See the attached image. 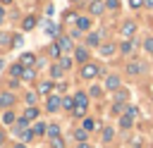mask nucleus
I'll return each instance as SVG.
<instances>
[{"instance_id":"f257e3e1","label":"nucleus","mask_w":153,"mask_h":148,"mask_svg":"<svg viewBox=\"0 0 153 148\" xmlns=\"http://www.w3.org/2000/svg\"><path fill=\"white\" fill-rule=\"evenodd\" d=\"M96 74H100V69H98L96 64H91V62H86V64L81 67V76H84V79H93Z\"/></svg>"},{"instance_id":"f03ea898","label":"nucleus","mask_w":153,"mask_h":148,"mask_svg":"<svg viewBox=\"0 0 153 148\" xmlns=\"http://www.w3.org/2000/svg\"><path fill=\"white\" fill-rule=\"evenodd\" d=\"M105 88H108V91H115V88H120V76H117V74H110V76L105 79Z\"/></svg>"},{"instance_id":"7ed1b4c3","label":"nucleus","mask_w":153,"mask_h":148,"mask_svg":"<svg viewBox=\"0 0 153 148\" xmlns=\"http://www.w3.org/2000/svg\"><path fill=\"white\" fill-rule=\"evenodd\" d=\"M62 105V100L57 98V95H50L48 98V103H45V107H48V112H57V107Z\"/></svg>"},{"instance_id":"20e7f679","label":"nucleus","mask_w":153,"mask_h":148,"mask_svg":"<svg viewBox=\"0 0 153 148\" xmlns=\"http://www.w3.org/2000/svg\"><path fill=\"white\" fill-rule=\"evenodd\" d=\"M122 33H124L127 38H131V36L136 33V24H134V21H124V26H122Z\"/></svg>"},{"instance_id":"39448f33","label":"nucleus","mask_w":153,"mask_h":148,"mask_svg":"<svg viewBox=\"0 0 153 148\" xmlns=\"http://www.w3.org/2000/svg\"><path fill=\"white\" fill-rule=\"evenodd\" d=\"M33 62H36V57H33L31 53H24V55H22V67H29V69H31Z\"/></svg>"},{"instance_id":"423d86ee","label":"nucleus","mask_w":153,"mask_h":148,"mask_svg":"<svg viewBox=\"0 0 153 148\" xmlns=\"http://www.w3.org/2000/svg\"><path fill=\"white\" fill-rule=\"evenodd\" d=\"M115 53V45L112 43H105V45H100V55H105V57H110Z\"/></svg>"},{"instance_id":"0eeeda50","label":"nucleus","mask_w":153,"mask_h":148,"mask_svg":"<svg viewBox=\"0 0 153 148\" xmlns=\"http://www.w3.org/2000/svg\"><path fill=\"white\" fill-rule=\"evenodd\" d=\"M103 10H105V5H103V2H98V0H93V2H91V12H93V14H100Z\"/></svg>"},{"instance_id":"6e6552de","label":"nucleus","mask_w":153,"mask_h":148,"mask_svg":"<svg viewBox=\"0 0 153 148\" xmlns=\"http://www.w3.org/2000/svg\"><path fill=\"white\" fill-rule=\"evenodd\" d=\"M12 103H14V95L12 93H2L0 95V105H12Z\"/></svg>"},{"instance_id":"1a4fd4ad","label":"nucleus","mask_w":153,"mask_h":148,"mask_svg":"<svg viewBox=\"0 0 153 148\" xmlns=\"http://www.w3.org/2000/svg\"><path fill=\"white\" fill-rule=\"evenodd\" d=\"M74 55H76V60H79V62H86V57H88L86 48H76V53H74Z\"/></svg>"},{"instance_id":"9d476101","label":"nucleus","mask_w":153,"mask_h":148,"mask_svg":"<svg viewBox=\"0 0 153 148\" xmlns=\"http://www.w3.org/2000/svg\"><path fill=\"white\" fill-rule=\"evenodd\" d=\"M74 105L86 107V95H84V93H76V95H74Z\"/></svg>"},{"instance_id":"9b49d317","label":"nucleus","mask_w":153,"mask_h":148,"mask_svg":"<svg viewBox=\"0 0 153 148\" xmlns=\"http://www.w3.org/2000/svg\"><path fill=\"white\" fill-rule=\"evenodd\" d=\"M36 115H38V110H36V107H26L24 119H26V122H29V119H36Z\"/></svg>"},{"instance_id":"f8f14e48","label":"nucleus","mask_w":153,"mask_h":148,"mask_svg":"<svg viewBox=\"0 0 153 148\" xmlns=\"http://www.w3.org/2000/svg\"><path fill=\"white\" fill-rule=\"evenodd\" d=\"M76 26H79V29H88V26H91V19H88V17H81V19H76Z\"/></svg>"},{"instance_id":"ddd939ff","label":"nucleus","mask_w":153,"mask_h":148,"mask_svg":"<svg viewBox=\"0 0 153 148\" xmlns=\"http://www.w3.org/2000/svg\"><path fill=\"white\" fill-rule=\"evenodd\" d=\"M50 55H53V57H60V55H62V48H60V43H53V45H50Z\"/></svg>"},{"instance_id":"4468645a","label":"nucleus","mask_w":153,"mask_h":148,"mask_svg":"<svg viewBox=\"0 0 153 148\" xmlns=\"http://www.w3.org/2000/svg\"><path fill=\"white\" fill-rule=\"evenodd\" d=\"M10 72H12V76H24V72H26V69H24L22 64H14V67H12Z\"/></svg>"},{"instance_id":"2eb2a0df","label":"nucleus","mask_w":153,"mask_h":148,"mask_svg":"<svg viewBox=\"0 0 153 148\" xmlns=\"http://www.w3.org/2000/svg\"><path fill=\"white\" fill-rule=\"evenodd\" d=\"M14 131H17V134H19V131H26V119H24V117H19V119H17V127H14Z\"/></svg>"},{"instance_id":"dca6fc26","label":"nucleus","mask_w":153,"mask_h":148,"mask_svg":"<svg viewBox=\"0 0 153 148\" xmlns=\"http://www.w3.org/2000/svg\"><path fill=\"white\" fill-rule=\"evenodd\" d=\"M45 129H48V127H45V124H43V122H38V124H36V127H33V129H31V131H33V136H36V134H48V131H45Z\"/></svg>"},{"instance_id":"f3484780","label":"nucleus","mask_w":153,"mask_h":148,"mask_svg":"<svg viewBox=\"0 0 153 148\" xmlns=\"http://www.w3.org/2000/svg\"><path fill=\"white\" fill-rule=\"evenodd\" d=\"M127 72H129V74H139V72H141V64H139V62H131V64L127 67Z\"/></svg>"},{"instance_id":"a211bd4d","label":"nucleus","mask_w":153,"mask_h":148,"mask_svg":"<svg viewBox=\"0 0 153 148\" xmlns=\"http://www.w3.org/2000/svg\"><path fill=\"white\" fill-rule=\"evenodd\" d=\"M86 134H88V131H84V129H76V131H74V138L84 143V141H86Z\"/></svg>"},{"instance_id":"6ab92c4d","label":"nucleus","mask_w":153,"mask_h":148,"mask_svg":"<svg viewBox=\"0 0 153 148\" xmlns=\"http://www.w3.org/2000/svg\"><path fill=\"white\" fill-rule=\"evenodd\" d=\"M36 26V17H26L24 19V29H33Z\"/></svg>"},{"instance_id":"aec40b11","label":"nucleus","mask_w":153,"mask_h":148,"mask_svg":"<svg viewBox=\"0 0 153 148\" xmlns=\"http://www.w3.org/2000/svg\"><path fill=\"white\" fill-rule=\"evenodd\" d=\"M60 48L62 50H72V41L69 38H60Z\"/></svg>"},{"instance_id":"412c9836","label":"nucleus","mask_w":153,"mask_h":148,"mask_svg":"<svg viewBox=\"0 0 153 148\" xmlns=\"http://www.w3.org/2000/svg\"><path fill=\"white\" fill-rule=\"evenodd\" d=\"M62 72H65V69H62V67H60V64H55V67H53V69H50V74H53V76H55V79H60V76H62Z\"/></svg>"},{"instance_id":"4be33fe9","label":"nucleus","mask_w":153,"mask_h":148,"mask_svg":"<svg viewBox=\"0 0 153 148\" xmlns=\"http://www.w3.org/2000/svg\"><path fill=\"white\" fill-rule=\"evenodd\" d=\"M50 88H53V84H50V81H43V84H38V91H41V93H48Z\"/></svg>"},{"instance_id":"5701e85b","label":"nucleus","mask_w":153,"mask_h":148,"mask_svg":"<svg viewBox=\"0 0 153 148\" xmlns=\"http://www.w3.org/2000/svg\"><path fill=\"white\" fill-rule=\"evenodd\" d=\"M48 136H53V138H57V136H60V129H57L55 124H50V127H48Z\"/></svg>"},{"instance_id":"b1692460","label":"nucleus","mask_w":153,"mask_h":148,"mask_svg":"<svg viewBox=\"0 0 153 148\" xmlns=\"http://www.w3.org/2000/svg\"><path fill=\"white\" fill-rule=\"evenodd\" d=\"M98 43H100V36L98 33H91L88 36V45H98Z\"/></svg>"},{"instance_id":"393cba45","label":"nucleus","mask_w":153,"mask_h":148,"mask_svg":"<svg viewBox=\"0 0 153 148\" xmlns=\"http://www.w3.org/2000/svg\"><path fill=\"white\" fill-rule=\"evenodd\" d=\"M120 127H122V129H129V127H131V117H122V119H120Z\"/></svg>"},{"instance_id":"a878e982","label":"nucleus","mask_w":153,"mask_h":148,"mask_svg":"<svg viewBox=\"0 0 153 148\" xmlns=\"http://www.w3.org/2000/svg\"><path fill=\"white\" fill-rule=\"evenodd\" d=\"M60 67H62V69H69V67H72V60H69V57H62V60H60Z\"/></svg>"},{"instance_id":"bb28decb","label":"nucleus","mask_w":153,"mask_h":148,"mask_svg":"<svg viewBox=\"0 0 153 148\" xmlns=\"http://www.w3.org/2000/svg\"><path fill=\"white\" fill-rule=\"evenodd\" d=\"M62 107L72 110V107H74V98H65V100H62Z\"/></svg>"},{"instance_id":"cd10ccee","label":"nucleus","mask_w":153,"mask_h":148,"mask_svg":"<svg viewBox=\"0 0 153 148\" xmlns=\"http://www.w3.org/2000/svg\"><path fill=\"white\" fill-rule=\"evenodd\" d=\"M31 138H33V131H31V129L22 131V141H31Z\"/></svg>"},{"instance_id":"c85d7f7f","label":"nucleus","mask_w":153,"mask_h":148,"mask_svg":"<svg viewBox=\"0 0 153 148\" xmlns=\"http://www.w3.org/2000/svg\"><path fill=\"white\" fill-rule=\"evenodd\" d=\"M45 33H50V36H53V33H57L55 24H50V21H48V24H45Z\"/></svg>"},{"instance_id":"c756f323","label":"nucleus","mask_w":153,"mask_h":148,"mask_svg":"<svg viewBox=\"0 0 153 148\" xmlns=\"http://www.w3.org/2000/svg\"><path fill=\"white\" fill-rule=\"evenodd\" d=\"M33 76H36V72H33V69H26V72H24V76H22V79H26V81H31V79H33Z\"/></svg>"},{"instance_id":"7c9ffc66","label":"nucleus","mask_w":153,"mask_h":148,"mask_svg":"<svg viewBox=\"0 0 153 148\" xmlns=\"http://www.w3.org/2000/svg\"><path fill=\"white\" fill-rule=\"evenodd\" d=\"M53 148H65V141L57 136V138H53Z\"/></svg>"},{"instance_id":"2f4dec72","label":"nucleus","mask_w":153,"mask_h":148,"mask_svg":"<svg viewBox=\"0 0 153 148\" xmlns=\"http://www.w3.org/2000/svg\"><path fill=\"white\" fill-rule=\"evenodd\" d=\"M143 48H146L148 53H153V38H146V41H143Z\"/></svg>"},{"instance_id":"473e14b6","label":"nucleus","mask_w":153,"mask_h":148,"mask_svg":"<svg viewBox=\"0 0 153 148\" xmlns=\"http://www.w3.org/2000/svg\"><path fill=\"white\" fill-rule=\"evenodd\" d=\"M127 95H129V93H127V91H120V93H117V95H115V98H117V103H122V100H127Z\"/></svg>"},{"instance_id":"72a5a7b5","label":"nucleus","mask_w":153,"mask_h":148,"mask_svg":"<svg viewBox=\"0 0 153 148\" xmlns=\"http://www.w3.org/2000/svg\"><path fill=\"white\" fill-rule=\"evenodd\" d=\"M96 124H93V119H84V131H88V129H93Z\"/></svg>"},{"instance_id":"f704fd0d","label":"nucleus","mask_w":153,"mask_h":148,"mask_svg":"<svg viewBox=\"0 0 153 148\" xmlns=\"http://www.w3.org/2000/svg\"><path fill=\"white\" fill-rule=\"evenodd\" d=\"M112 138V129H103V141H110Z\"/></svg>"},{"instance_id":"c9c22d12","label":"nucleus","mask_w":153,"mask_h":148,"mask_svg":"<svg viewBox=\"0 0 153 148\" xmlns=\"http://www.w3.org/2000/svg\"><path fill=\"white\" fill-rule=\"evenodd\" d=\"M122 53H131V43H129V41L122 43Z\"/></svg>"},{"instance_id":"e433bc0d","label":"nucleus","mask_w":153,"mask_h":148,"mask_svg":"<svg viewBox=\"0 0 153 148\" xmlns=\"http://www.w3.org/2000/svg\"><path fill=\"white\" fill-rule=\"evenodd\" d=\"M26 103L33 105V103H36V93H26Z\"/></svg>"},{"instance_id":"4c0bfd02","label":"nucleus","mask_w":153,"mask_h":148,"mask_svg":"<svg viewBox=\"0 0 153 148\" xmlns=\"http://www.w3.org/2000/svg\"><path fill=\"white\" fill-rule=\"evenodd\" d=\"M2 119H5L7 124H12V122H14V115H12V112H5V117H2Z\"/></svg>"},{"instance_id":"58836bf2","label":"nucleus","mask_w":153,"mask_h":148,"mask_svg":"<svg viewBox=\"0 0 153 148\" xmlns=\"http://www.w3.org/2000/svg\"><path fill=\"white\" fill-rule=\"evenodd\" d=\"M136 112H139V110H136V107H134V105H131V107H127V117H134V115H136Z\"/></svg>"},{"instance_id":"ea45409f","label":"nucleus","mask_w":153,"mask_h":148,"mask_svg":"<svg viewBox=\"0 0 153 148\" xmlns=\"http://www.w3.org/2000/svg\"><path fill=\"white\" fill-rule=\"evenodd\" d=\"M105 5H108V7H112V10H115V7H117V5H120V0H108V2H105Z\"/></svg>"},{"instance_id":"a19ab883","label":"nucleus","mask_w":153,"mask_h":148,"mask_svg":"<svg viewBox=\"0 0 153 148\" xmlns=\"http://www.w3.org/2000/svg\"><path fill=\"white\" fill-rule=\"evenodd\" d=\"M129 5H131V7H141V5H143V0H129Z\"/></svg>"},{"instance_id":"79ce46f5","label":"nucleus","mask_w":153,"mask_h":148,"mask_svg":"<svg viewBox=\"0 0 153 148\" xmlns=\"http://www.w3.org/2000/svg\"><path fill=\"white\" fill-rule=\"evenodd\" d=\"M146 2V7H153V0H143Z\"/></svg>"},{"instance_id":"37998d69","label":"nucleus","mask_w":153,"mask_h":148,"mask_svg":"<svg viewBox=\"0 0 153 148\" xmlns=\"http://www.w3.org/2000/svg\"><path fill=\"white\" fill-rule=\"evenodd\" d=\"M2 17H5V10H2V7H0V19H2Z\"/></svg>"},{"instance_id":"c03bdc74","label":"nucleus","mask_w":153,"mask_h":148,"mask_svg":"<svg viewBox=\"0 0 153 148\" xmlns=\"http://www.w3.org/2000/svg\"><path fill=\"white\" fill-rule=\"evenodd\" d=\"M79 148H91V146H86V143H79Z\"/></svg>"},{"instance_id":"a18cd8bd","label":"nucleus","mask_w":153,"mask_h":148,"mask_svg":"<svg viewBox=\"0 0 153 148\" xmlns=\"http://www.w3.org/2000/svg\"><path fill=\"white\" fill-rule=\"evenodd\" d=\"M14 148H26V146H22V143H17V146H14Z\"/></svg>"},{"instance_id":"49530a36","label":"nucleus","mask_w":153,"mask_h":148,"mask_svg":"<svg viewBox=\"0 0 153 148\" xmlns=\"http://www.w3.org/2000/svg\"><path fill=\"white\" fill-rule=\"evenodd\" d=\"M0 143H2V134H0Z\"/></svg>"},{"instance_id":"de8ad7c7","label":"nucleus","mask_w":153,"mask_h":148,"mask_svg":"<svg viewBox=\"0 0 153 148\" xmlns=\"http://www.w3.org/2000/svg\"><path fill=\"white\" fill-rule=\"evenodd\" d=\"M2 2H10V0H2Z\"/></svg>"},{"instance_id":"09e8293b","label":"nucleus","mask_w":153,"mask_h":148,"mask_svg":"<svg viewBox=\"0 0 153 148\" xmlns=\"http://www.w3.org/2000/svg\"><path fill=\"white\" fill-rule=\"evenodd\" d=\"M134 148H139V146H134Z\"/></svg>"},{"instance_id":"8fccbe9b","label":"nucleus","mask_w":153,"mask_h":148,"mask_svg":"<svg viewBox=\"0 0 153 148\" xmlns=\"http://www.w3.org/2000/svg\"><path fill=\"white\" fill-rule=\"evenodd\" d=\"M91 2H93V0H91Z\"/></svg>"}]
</instances>
